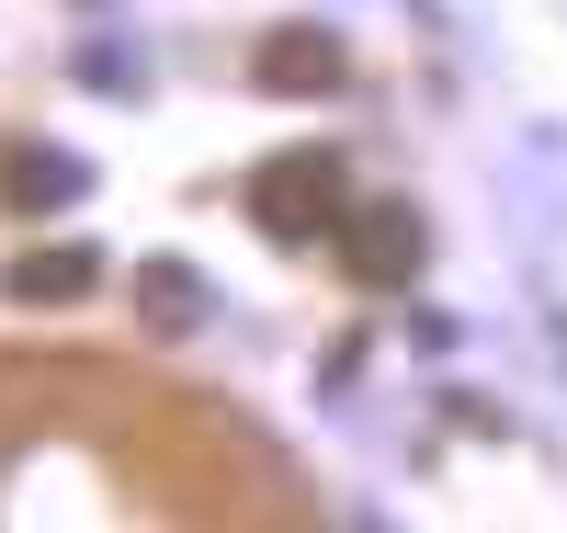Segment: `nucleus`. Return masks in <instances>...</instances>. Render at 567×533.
<instances>
[{
	"label": "nucleus",
	"mask_w": 567,
	"mask_h": 533,
	"mask_svg": "<svg viewBox=\"0 0 567 533\" xmlns=\"http://www.w3.org/2000/svg\"><path fill=\"white\" fill-rule=\"evenodd\" d=\"M250 227L284 238V250L329 238V227H341V160H329V148H284V160H261V171H250Z\"/></svg>",
	"instance_id": "obj_1"
},
{
	"label": "nucleus",
	"mask_w": 567,
	"mask_h": 533,
	"mask_svg": "<svg viewBox=\"0 0 567 533\" xmlns=\"http://www.w3.org/2000/svg\"><path fill=\"white\" fill-rule=\"evenodd\" d=\"M329 250H341V273L363 284V296H386V284H409L420 273V216L409 205H341V227H329Z\"/></svg>",
	"instance_id": "obj_2"
},
{
	"label": "nucleus",
	"mask_w": 567,
	"mask_h": 533,
	"mask_svg": "<svg viewBox=\"0 0 567 533\" xmlns=\"http://www.w3.org/2000/svg\"><path fill=\"white\" fill-rule=\"evenodd\" d=\"M341 69H352V58H341L329 34H307V23H284L261 58H250V80H261V91H341Z\"/></svg>",
	"instance_id": "obj_3"
},
{
	"label": "nucleus",
	"mask_w": 567,
	"mask_h": 533,
	"mask_svg": "<svg viewBox=\"0 0 567 533\" xmlns=\"http://www.w3.org/2000/svg\"><path fill=\"white\" fill-rule=\"evenodd\" d=\"M80 160H58V148H0V205L12 216H45V205H80Z\"/></svg>",
	"instance_id": "obj_4"
},
{
	"label": "nucleus",
	"mask_w": 567,
	"mask_h": 533,
	"mask_svg": "<svg viewBox=\"0 0 567 533\" xmlns=\"http://www.w3.org/2000/svg\"><path fill=\"white\" fill-rule=\"evenodd\" d=\"M91 284H103L91 250H23L12 273H0V296H12V307H69V296H91Z\"/></svg>",
	"instance_id": "obj_5"
}]
</instances>
